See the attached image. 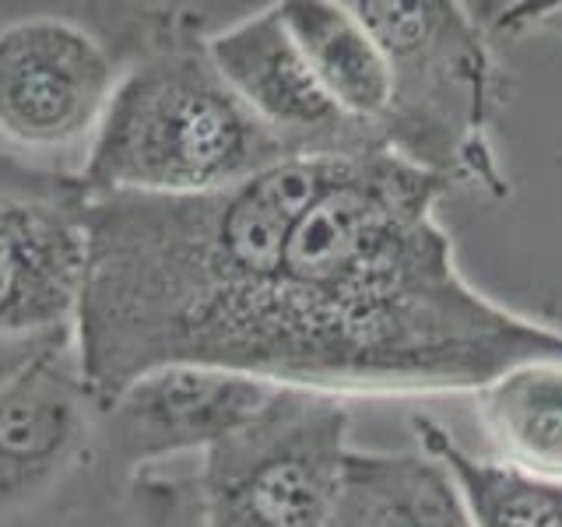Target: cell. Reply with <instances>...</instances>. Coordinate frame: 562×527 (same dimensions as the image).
Here are the masks:
<instances>
[{
  "label": "cell",
  "mask_w": 562,
  "mask_h": 527,
  "mask_svg": "<svg viewBox=\"0 0 562 527\" xmlns=\"http://www.w3.org/2000/svg\"><path fill=\"white\" fill-rule=\"evenodd\" d=\"M453 187L376 152L338 162L292 228L233 373L313 394H457L562 359V327L461 274L436 208Z\"/></svg>",
  "instance_id": "cell-1"
},
{
  "label": "cell",
  "mask_w": 562,
  "mask_h": 527,
  "mask_svg": "<svg viewBox=\"0 0 562 527\" xmlns=\"http://www.w3.org/2000/svg\"><path fill=\"white\" fill-rule=\"evenodd\" d=\"M334 166L281 162L207 193H88L75 351L99 408L162 366L233 373Z\"/></svg>",
  "instance_id": "cell-2"
},
{
  "label": "cell",
  "mask_w": 562,
  "mask_h": 527,
  "mask_svg": "<svg viewBox=\"0 0 562 527\" xmlns=\"http://www.w3.org/2000/svg\"><path fill=\"white\" fill-rule=\"evenodd\" d=\"M292 158L211 64L204 43H169L116 81L88 145L85 193H207Z\"/></svg>",
  "instance_id": "cell-3"
},
{
  "label": "cell",
  "mask_w": 562,
  "mask_h": 527,
  "mask_svg": "<svg viewBox=\"0 0 562 527\" xmlns=\"http://www.w3.org/2000/svg\"><path fill=\"white\" fill-rule=\"evenodd\" d=\"M391 75L380 120L383 152L447 187L509 193L492 145L503 75L479 4L461 0H356Z\"/></svg>",
  "instance_id": "cell-4"
},
{
  "label": "cell",
  "mask_w": 562,
  "mask_h": 527,
  "mask_svg": "<svg viewBox=\"0 0 562 527\" xmlns=\"http://www.w3.org/2000/svg\"><path fill=\"white\" fill-rule=\"evenodd\" d=\"M348 450L341 397L278 386L246 426L204 453L201 527H334Z\"/></svg>",
  "instance_id": "cell-5"
},
{
  "label": "cell",
  "mask_w": 562,
  "mask_h": 527,
  "mask_svg": "<svg viewBox=\"0 0 562 527\" xmlns=\"http://www.w3.org/2000/svg\"><path fill=\"white\" fill-rule=\"evenodd\" d=\"M204 49L292 162H348L383 152L373 123L356 120L327 96L278 4L207 35Z\"/></svg>",
  "instance_id": "cell-6"
},
{
  "label": "cell",
  "mask_w": 562,
  "mask_h": 527,
  "mask_svg": "<svg viewBox=\"0 0 562 527\" xmlns=\"http://www.w3.org/2000/svg\"><path fill=\"white\" fill-rule=\"evenodd\" d=\"M116 81L110 49L70 18L29 14L0 29V134L18 148L92 141Z\"/></svg>",
  "instance_id": "cell-7"
},
{
  "label": "cell",
  "mask_w": 562,
  "mask_h": 527,
  "mask_svg": "<svg viewBox=\"0 0 562 527\" xmlns=\"http://www.w3.org/2000/svg\"><path fill=\"white\" fill-rule=\"evenodd\" d=\"M278 386L207 366H162L99 408L92 453L120 474H145L180 453H207L246 426Z\"/></svg>",
  "instance_id": "cell-8"
},
{
  "label": "cell",
  "mask_w": 562,
  "mask_h": 527,
  "mask_svg": "<svg viewBox=\"0 0 562 527\" xmlns=\"http://www.w3.org/2000/svg\"><path fill=\"white\" fill-rule=\"evenodd\" d=\"M99 404L81 373L75 334L0 386V527L53 496L92 453Z\"/></svg>",
  "instance_id": "cell-9"
},
{
  "label": "cell",
  "mask_w": 562,
  "mask_h": 527,
  "mask_svg": "<svg viewBox=\"0 0 562 527\" xmlns=\"http://www.w3.org/2000/svg\"><path fill=\"white\" fill-rule=\"evenodd\" d=\"M85 187L0 190V338L75 330L85 285Z\"/></svg>",
  "instance_id": "cell-10"
},
{
  "label": "cell",
  "mask_w": 562,
  "mask_h": 527,
  "mask_svg": "<svg viewBox=\"0 0 562 527\" xmlns=\"http://www.w3.org/2000/svg\"><path fill=\"white\" fill-rule=\"evenodd\" d=\"M334 527H479L426 450H348Z\"/></svg>",
  "instance_id": "cell-11"
},
{
  "label": "cell",
  "mask_w": 562,
  "mask_h": 527,
  "mask_svg": "<svg viewBox=\"0 0 562 527\" xmlns=\"http://www.w3.org/2000/svg\"><path fill=\"white\" fill-rule=\"evenodd\" d=\"M492 461L562 485V359L506 369L474 394Z\"/></svg>",
  "instance_id": "cell-12"
},
{
  "label": "cell",
  "mask_w": 562,
  "mask_h": 527,
  "mask_svg": "<svg viewBox=\"0 0 562 527\" xmlns=\"http://www.w3.org/2000/svg\"><path fill=\"white\" fill-rule=\"evenodd\" d=\"M4 527H201V506L198 489L120 474L88 453L53 496Z\"/></svg>",
  "instance_id": "cell-13"
},
{
  "label": "cell",
  "mask_w": 562,
  "mask_h": 527,
  "mask_svg": "<svg viewBox=\"0 0 562 527\" xmlns=\"http://www.w3.org/2000/svg\"><path fill=\"white\" fill-rule=\"evenodd\" d=\"M278 11L327 96L345 113L380 131L391 102V75L380 43L362 25L356 8L338 0H285Z\"/></svg>",
  "instance_id": "cell-14"
},
{
  "label": "cell",
  "mask_w": 562,
  "mask_h": 527,
  "mask_svg": "<svg viewBox=\"0 0 562 527\" xmlns=\"http://www.w3.org/2000/svg\"><path fill=\"white\" fill-rule=\"evenodd\" d=\"M422 450L443 464L479 527H562V485L474 457L432 418H415Z\"/></svg>",
  "instance_id": "cell-15"
},
{
  "label": "cell",
  "mask_w": 562,
  "mask_h": 527,
  "mask_svg": "<svg viewBox=\"0 0 562 527\" xmlns=\"http://www.w3.org/2000/svg\"><path fill=\"white\" fill-rule=\"evenodd\" d=\"M492 40L503 32H552L562 40V4H479Z\"/></svg>",
  "instance_id": "cell-16"
},
{
  "label": "cell",
  "mask_w": 562,
  "mask_h": 527,
  "mask_svg": "<svg viewBox=\"0 0 562 527\" xmlns=\"http://www.w3.org/2000/svg\"><path fill=\"white\" fill-rule=\"evenodd\" d=\"M75 330H60V334H32V338H0V386H4L11 377H18L22 369L40 359L46 348L67 341Z\"/></svg>",
  "instance_id": "cell-17"
}]
</instances>
